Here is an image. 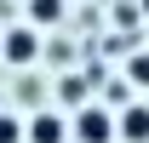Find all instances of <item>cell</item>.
Instances as JSON below:
<instances>
[{
	"mask_svg": "<svg viewBox=\"0 0 149 143\" xmlns=\"http://www.w3.org/2000/svg\"><path fill=\"white\" fill-rule=\"evenodd\" d=\"M80 143H115L120 132H115V115H109V103H80V115H74V126H69Z\"/></svg>",
	"mask_w": 149,
	"mask_h": 143,
	"instance_id": "cell-1",
	"label": "cell"
},
{
	"mask_svg": "<svg viewBox=\"0 0 149 143\" xmlns=\"http://www.w3.org/2000/svg\"><path fill=\"white\" fill-rule=\"evenodd\" d=\"M0 57H6V63H35L40 57V35L35 29H6V35H0Z\"/></svg>",
	"mask_w": 149,
	"mask_h": 143,
	"instance_id": "cell-2",
	"label": "cell"
},
{
	"mask_svg": "<svg viewBox=\"0 0 149 143\" xmlns=\"http://www.w3.org/2000/svg\"><path fill=\"white\" fill-rule=\"evenodd\" d=\"M115 132H120L126 143H149V103H126L120 120H115Z\"/></svg>",
	"mask_w": 149,
	"mask_h": 143,
	"instance_id": "cell-3",
	"label": "cell"
},
{
	"mask_svg": "<svg viewBox=\"0 0 149 143\" xmlns=\"http://www.w3.org/2000/svg\"><path fill=\"white\" fill-rule=\"evenodd\" d=\"M63 137H69V126H63V115H52V109L29 120V143H63Z\"/></svg>",
	"mask_w": 149,
	"mask_h": 143,
	"instance_id": "cell-4",
	"label": "cell"
},
{
	"mask_svg": "<svg viewBox=\"0 0 149 143\" xmlns=\"http://www.w3.org/2000/svg\"><path fill=\"white\" fill-rule=\"evenodd\" d=\"M29 17L35 23H57L63 17V0H29Z\"/></svg>",
	"mask_w": 149,
	"mask_h": 143,
	"instance_id": "cell-5",
	"label": "cell"
},
{
	"mask_svg": "<svg viewBox=\"0 0 149 143\" xmlns=\"http://www.w3.org/2000/svg\"><path fill=\"white\" fill-rule=\"evenodd\" d=\"M23 137H29V126L17 115H0V143H23Z\"/></svg>",
	"mask_w": 149,
	"mask_h": 143,
	"instance_id": "cell-6",
	"label": "cell"
},
{
	"mask_svg": "<svg viewBox=\"0 0 149 143\" xmlns=\"http://www.w3.org/2000/svg\"><path fill=\"white\" fill-rule=\"evenodd\" d=\"M126 80H132V86H143V92H149V52H138V57L126 63Z\"/></svg>",
	"mask_w": 149,
	"mask_h": 143,
	"instance_id": "cell-7",
	"label": "cell"
}]
</instances>
